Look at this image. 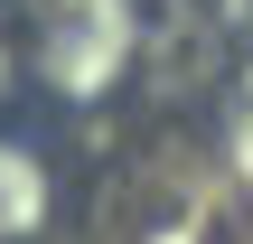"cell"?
Here are the masks:
<instances>
[{"label": "cell", "mask_w": 253, "mask_h": 244, "mask_svg": "<svg viewBox=\"0 0 253 244\" xmlns=\"http://www.w3.org/2000/svg\"><path fill=\"white\" fill-rule=\"evenodd\" d=\"M19 56H28V85L38 94L94 103L122 75V56H131V19H122V0H38Z\"/></svg>", "instance_id": "1"}, {"label": "cell", "mask_w": 253, "mask_h": 244, "mask_svg": "<svg viewBox=\"0 0 253 244\" xmlns=\"http://www.w3.org/2000/svg\"><path fill=\"white\" fill-rule=\"evenodd\" d=\"M47 207H56L47 160H38L28 141H9V132H0V244H28L38 226H47Z\"/></svg>", "instance_id": "2"}]
</instances>
